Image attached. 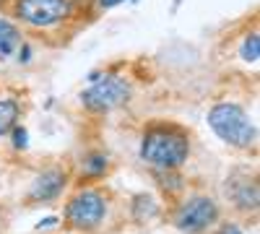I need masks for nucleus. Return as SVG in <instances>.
I'll return each instance as SVG.
<instances>
[{"label":"nucleus","instance_id":"nucleus-6","mask_svg":"<svg viewBox=\"0 0 260 234\" xmlns=\"http://www.w3.org/2000/svg\"><path fill=\"white\" fill-rule=\"evenodd\" d=\"M130 99V83L120 76H104L94 81L89 89L81 94V102L89 112H110L117 110Z\"/></svg>","mask_w":260,"mask_h":234},{"label":"nucleus","instance_id":"nucleus-4","mask_svg":"<svg viewBox=\"0 0 260 234\" xmlns=\"http://www.w3.org/2000/svg\"><path fill=\"white\" fill-rule=\"evenodd\" d=\"M219 221V206L211 195H190L172 211V224L185 234H201Z\"/></svg>","mask_w":260,"mask_h":234},{"label":"nucleus","instance_id":"nucleus-5","mask_svg":"<svg viewBox=\"0 0 260 234\" xmlns=\"http://www.w3.org/2000/svg\"><path fill=\"white\" fill-rule=\"evenodd\" d=\"M13 13L18 21L34 29H50L62 24L73 13V3L71 0H16Z\"/></svg>","mask_w":260,"mask_h":234},{"label":"nucleus","instance_id":"nucleus-11","mask_svg":"<svg viewBox=\"0 0 260 234\" xmlns=\"http://www.w3.org/2000/svg\"><path fill=\"white\" fill-rule=\"evenodd\" d=\"M107 166H110V159H107L104 154H91L83 159V169L89 177H102L107 172Z\"/></svg>","mask_w":260,"mask_h":234},{"label":"nucleus","instance_id":"nucleus-13","mask_svg":"<svg viewBox=\"0 0 260 234\" xmlns=\"http://www.w3.org/2000/svg\"><path fill=\"white\" fill-rule=\"evenodd\" d=\"M240 55L247 62H255L257 60V55H260V37H257V31H252L250 37H245L242 47H240Z\"/></svg>","mask_w":260,"mask_h":234},{"label":"nucleus","instance_id":"nucleus-14","mask_svg":"<svg viewBox=\"0 0 260 234\" xmlns=\"http://www.w3.org/2000/svg\"><path fill=\"white\" fill-rule=\"evenodd\" d=\"M216 234H242V229H240V226H234V224H221Z\"/></svg>","mask_w":260,"mask_h":234},{"label":"nucleus","instance_id":"nucleus-2","mask_svg":"<svg viewBox=\"0 0 260 234\" xmlns=\"http://www.w3.org/2000/svg\"><path fill=\"white\" fill-rule=\"evenodd\" d=\"M208 125L213 127V133L219 136L224 143L234 148H250L255 146L257 130L250 122L247 112L234 102H219L208 110Z\"/></svg>","mask_w":260,"mask_h":234},{"label":"nucleus","instance_id":"nucleus-1","mask_svg":"<svg viewBox=\"0 0 260 234\" xmlns=\"http://www.w3.org/2000/svg\"><path fill=\"white\" fill-rule=\"evenodd\" d=\"M141 159L154 169H180L190 159V133L175 122H156L143 133Z\"/></svg>","mask_w":260,"mask_h":234},{"label":"nucleus","instance_id":"nucleus-8","mask_svg":"<svg viewBox=\"0 0 260 234\" xmlns=\"http://www.w3.org/2000/svg\"><path fill=\"white\" fill-rule=\"evenodd\" d=\"M65 182H68V172L60 166H52V169H45L31 185L29 190V198L34 203H52L60 193H62V187Z\"/></svg>","mask_w":260,"mask_h":234},{"label":"nucleus","instance_id":"nucleus-3","mask_svg":"<svg viewBox=\"0 0 260 234\" xmlns=\"http://www.w3.org/2000/svg\"><path fill=\"white\" fill-rule=\"evenodd\" d=\"M107 219V198L96 187H83L65 203V224L78 231H91Z\"/></svg>","mask_w":260,"mask_h":234},{"label":"nucleus","instance_id":"nucleus-9","mask_svg":"<svg viewBox=\"0 0 260 234\" xmlns=\"http://www.w3.org/2000/svg\"><path fill=\"white\" fill-rule=\"evenodd\" d=\"M18 47H21V29L13 24V21L0 16V60L16 55Z\"/></svg>","mask_w":260,"mask_h":234},{"label":"nucleus","instance_id":"nucleus-10","mask_svg":"<svg viewBox=\"0 0 260 234\" xmlns=\"http://www.w3.org/2000/svg\"><path fill=\"white\" fill-rule=\"evenodd\" d=\"M21 117V107L16 99H0V136L11 133Z\"/></svg>","mask_w":260,"mask_h":234},{"label":"nucleus","instance_id":"nucleus-7","mask_svg":"<svg viewBox=\"0 0 260 234\" xmlns=\"http://www.w3.org/2000/svg\"><path fill=\"white\" fill-rule=\"evenodd\" d=\"M226 198L229 203L242 211V214H255L257 211V177L250 169H234V172L226 177Z\"/></svg>","mask_w":260,"mask_h":234},{"label":"nucleus","instance_id":"nucleus-12","mask_svg":"<svg viewBox=\"0 0 260 234\" xmlns=\"http://www.w3.org/2000/svg\"><path fill=\"white\" fill-rule=\"evenodd\" d=\"M143 211V214H138V221H148V219H154L156 214H159V206H156V200L154 198H148V195H138L136 200H133V211Z\"/></svg>","mask_w":260,"mask_h":234},{"label":"nucleus","instance_id":"nucleus-15","mask_svg":"<svg viewBox=\"0 0 260 234\" xmlns=\"http://www.w3.org/2000/svg\"><path fill=\"white\" fill-rule=\"evenodd\" d=\"M120 3H125V0H99L102 8H115V6H120Z\"/></svg>","mask_w":260,"mask_h":234}]
</instances>
